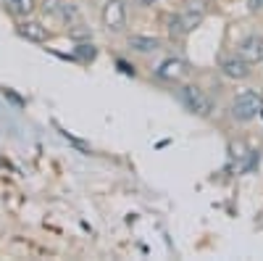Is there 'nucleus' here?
Listing matches in <instances>:
<instances>
[{"mask_svg": "<svg viewBox=\"0 0 263 261\" xmlns=\"http://www.w3.org/2000/svg\"><path fill=\"white\" fill-rule=\"evenodd\" d=\"M179 19H182V24L184 29L192 34L197 27H203V21L208 19L211 13V0H184L182 8H177Z\"/></svg>", "mask_w": 263, "mask_h": 261, "instance_id": "0eeeda50", "label": "nucleus"}, {"mask_svg": "<svg viewBox=\"0 0 263 261\" xmlns=\"http://www.w3.org/2000/svg\"><path fill=\"white\" fill-rule=\"evenodd\" d=\"M166 32H168V40L171 42H184L190 37V32L184 29V24H182V19H179L177 11L166 16Z\"/></svg>", "mask_w": 263, "mask_h": 261, "instance_id": "ddd939ff", "label": "nucleus"}, {"mask_svg": "<svg viewBox=\"0 0 263 261\" xmlns=\"http://www.w3.org/2000/svg\"><path fill=\"white\" fill-rule=\"evenodd\" d=\"M263 111V95L255 93V90H242L237 93L229 103V116L239 124H248L253 119H258Z\"/></svg>", "mask_w": 263, "mask_h": 261, "instance_id": "f03ea898", "label": "nucleus"}, {"mask_svg": "<svg viewBox=\"0 0 263 261\" xmlns=\"http://www.w3.org/2000/svg\"><path fill=\"white\" fill-rule=\"evenodd\" d=\"M234 53H239L250 63H260L263 61V34H258V32L242 34L237 40V45H234Z\"/></svg>", "mask_w": 263, "mask_h": 261, "instance_id": "9d476101", "label": "nucleus"}, {"mask_svg": "<svg viewBox=\"0 0 263 261\" xmlns=\"http://www.w3.org/2000/svg\"><path fill=\"white\" fill-rule=\"evenodd\" d=\"M250 150H253V148L248 145L245 137H232V140L227 143V161H229V166H232L234 171H239Z\"/></svg>", "mask_w": 263, "mask_h": 261, "instance_id": "9b49d317", "label": "nucleus"}, {"mask_svg": "<svg viewBox=\"0 0 263 261\" xmlns=\"http://www.w3.org/2000/svg\"><path fill=\"white\" fill-rule=\"evenodd\" d=\"M16 34L21 40L27 42H37V45H42V42L50 40V29L42 19H34V16H24V19H16Z\"/></svg>", "mask_w": 263, "mask_h": 261, "instance_id": "6e6552de", "label": "nucleus"}, {"mask_svg": "<svg viewBox=\"0 0 263 261\" xmlns=\"http://www.w3.org/2000/svg\"><path fill=\"white\" fill-rule=\"evenodd\" d=\"M95 56H98V48L90 45V42H77V45H74V58L82 61V63L95 61Z\"/></svg>", "mask_w": 263, "mask_h": 261, "instance_id": "4468645a", "label": "nucleus"}, {"mask_svg": "<svg viewBox=\"0 0 263 261\" xmlns=\"http://www.w3.org/2000/svg\"><path fill=\"white\" fill-rule=\"evenodd\" d=\"M245 6H248V13H253V16L255 13H263V0H248Z\"/></svg>", "mask_w": 263, "mask_h": 261, "instance_id": "2eb2a0df", "label": "nucleus"}, {"mask_svg": "<svg viewBox=\"0 0 263 261\" xmlns=\"http://www.w3.org/2000/svg\"><path fill=\"white\" fill-rule=\"evenodd\" d=\"M142 6H156V3H161V0H140Z\"/></svg>", "mask_w": 263, "mask_h": 261, "instance_id": "a211bd4d", "label": "nucleus"}, {"mask_svg": "<svg viewBox=\"0 0 263 261\" xmlns=\"http://www.w3.org/2000/svg\"><path fill=\"white\" fill-rule=\"evenodd\" d=\"M116 66H119V72H124V74H129V77H135V74H137V72H135V66H129V63H126V61H121V58L116 61Z\"/></svg>", "mask_w": 263, "mask_h": 261, "instance_id": "dca6fc26", "label": "nucleus"}, {"mask_svg": "<svg viewBox=\"0 0 263 261\" xmlns=\"http://www.w3.org/2000/svg\"><path fill=\"white\" fill-rule=\"evenodd\" d=\"M255 227H258V230H263V208H260V211H258V216H255Z\"/></svg>", "mask_w": 263, "mask_h": 261, "instance_id": "f3484780", "label": "nucleus"}, {"mask_svg": "<svg viewBox=\"0 0 263 261\" xmlns=\"http://www.w3.org/2000/svg\"><path fill=\"white\" fill-rule=\"evenodd\" d=\"M174 95H177V100L182 103L184 111H190L192 116L208 119L211 111H213V103H211L208 93L203 90L200 84H195V82H179V84H174Z\"/></svg>", "mask_w": 263, "mask_h": 261, "instance_id": "f257e3e1", "label": "nucleus"}, {"mask_svg": "<svg viewBox=\"0 0 263 261\" xmlns=\"http://www.w3.org/2000/svg\"><path fill=\"white\" fill-rule=\"evenodd\" d=\"M216 69L221 77L232 79V82H245L253 77V63L245 61L239 53H229V56H221L216 63Z\"/></svg>", "mask_w": 263, "mask_h": 261, "instance_id": "423d86ee", "label": "nucleus"}, {"mask_svg": "<svg viewBox=\"0 0 263 261\" xmlns=\"http://www.w3.org/2000/svg\"><path fill=\"white\" fill-rule=\"evenodd\" d=\"M100 27L108 34H124L126 32V0H103Z\"/></svg>", "mask_w": 263, "mask_h": 261, "instance_id": "39448f33", "label": "nucleus"}, {"mask_svg": "<svg viewBox=\"0 0 263 261\" xmlns=\"http://www.w3.org/2000/svg\"><path fill=\"white\" fill-rule=\"evenodd\" d=\"M260 63H263V61H260Z\"/></svg>", "mask_w": 263, "mask_h": 261, "instance_id": "aec40b11", "label": "nucleus"}, {"mask_svg": "<svg viewBox=\"0 0 263 261\" xmlns=\"http://www.w3.org/2000/svg\"><path fill=\"white\" fill-rule=\"evenodd\" d=\"M37 11L42 13V19H50V21H61L63 27H74L79 24V8L71 0H40Z\"/></svg>", "mask_w": 263, "mask_h": 261, "instance_id": "20e7f679", "label": "nucleus"}, {"mask_svg": "<svg viewBox=\"0 0 263 261\" xmlns=\"http://www.w3.org/2000/svg\"><path fill=\"white\" fill-rule=\"evenodd\" d=\"M0 6H3V0H0Z\"/></svg>", "mask_w": 263, "mask_h": 261, "instance_id": "6ab92c4d", "label": "nucleus"}, {"mask_svg": "<svg viewBox=\"0 0 263 261\" xmlns=\"http://www.w3.org/2000/svg\"><path fill=\"white\" fill-rule=\"evenodd\" d=\"M37 6H40V0H3L0 8H6L13 19H24V16H34Z\"/></svg>", "mask_w": 263, "mask_h": 261, "instance_id": "f8f14e48", "label": "nucleus"}, {"mask_svg": "<svg viewBox=\"0 0 263 261\" xmlns=\"http://www.w3.org/2000/svg\"><path fill=\"white\" fill-rule=\"evenodd\" d=\"M192 74V63L182 56H166L156 63V69H153V77L163 84H179V82H187Z\"/></svg>", "mask_w": 263, "mask_h": 261, "instance_id": "7ed1b4c3", "label": "nucleus"}, {"mask_svg": "<svg viewBox=\"0 0 263 261\" xmlns=\"http://www.w3.org/2000/svg\"><path fill=\"white\" fill-rule=\"evenodd\" d=\"M126 48L132 53H140V56H153V53H161L163 50V40L158 34L132 32V34H126Z\"/></svg>", "mask_w": 263, "mask_h": 261, "instance_id": "1a4fd4ad", "label": "nucleus"}]
</instances>
